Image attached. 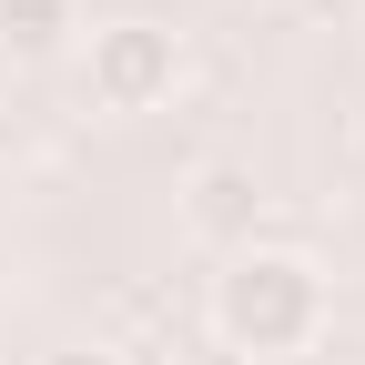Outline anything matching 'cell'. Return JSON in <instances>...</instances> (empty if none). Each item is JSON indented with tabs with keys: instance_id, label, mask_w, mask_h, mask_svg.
Listing matches in <instances>:
<instances>
[{
	"instance_id": "6da1fadb",
	"label": "cell",
	"mask_w": 365,
	"mask_h": 365,
	"mask_svg": "<svg viewBox=\"0 0 365 365\" xmlns=\"http://www.w3.org/2000/svg\"><path fill=\"white\" fill-rule=\"evenodd\" d=\"M203 314H213V335L234 345V355L284 365V355H304L314 335H325L335 294H325V264H314V254H294V244H244V254H223Z\"/></svg>"
},
{
	"instance_id": "7a4b0ae2",
	"label": "cell",
	"mask_w": 365,
	"mask_h": 365,
	"mask_svg": "<svg viewBox=\"0 0 365 365\" xmlns=\"http://www.w3.org/2000/svg\"><path fill=\"white\" fill-rule=\"evenodd\" d=\"M81 91H91V112H163L182 91V31H163V21H102L81 41Z\"/></svg>"
},
{
	"instance_id": "3957f363",
	"label": "cell",
	"mask_w": 365,
	"mask_h": 365,
	"mask_svg": "<svg viewBox=\"0 0 365 365\" xmlns=\"http://www.w3.org/2000/svg\"><path fill=\"white\" fill-rule=\"evenodd\" d=\"M254 223H264V182H254V163H193V173H182V234H193V244L244 254Z\"/></svg>"
},
{
	"instance_id": "277c9868",
	"label": "cell",
	"mask_w": 365,
	"mask_h": 365,
	"mask_svg": "<svg viewBox=\"0 0 365 365\" xmlns=\"http://www.w3.org/2000/svg\"><path fill=\"white\" fill-rule=\"evenodd\" d=\"M71 31H81L71 0H0V51H11V71H21V61L71 51Z\"/></svg>"
},
{
	"instance_id": "5b68a950",
	"label": "cell",
	"mask_w": 365,
	"mask_h": 365,
	"mask_svg": "<svg viewBox=\"0 0 365 365\" xmlns=\"http://www.w3.org/2000/svg\"><path fill=\"white\" fill-rule=\"evenodd\" d=\"M41 365H132L112 335H81V345H51V355H41Z\"/></svg>"
},
{
	"instance_id": "8992f818",
	"label": "cell",
	"mask_w": 365,
	"mask_h": 365,
	"mask_svg": "<svg viewBox=\"0 0 365 365\" xmlns=\"http://www.w3.org/2000/svg\"><path fill=\"white\" fill-rule=\"evenodd\" d=\"M0 102H11V51H0Z\"/></svg>"
},
{
	"instance_id": "52a82bcc",
	"label": "cell",
	"mask_w": 365,
	"mask_h": 365,
	"mask_svg": "<svg viewBox=\"0 0 365 365\" xmlns=\"http://www.w3.org/2000/svg\"><path fill=\"white\" fill-rule=\"evenodd\" d=\"M254 11H284V0H254Z\"/></svg>"
}]
</instances>
